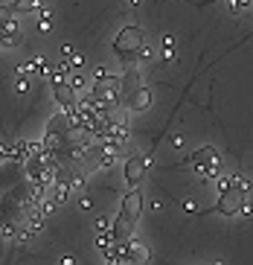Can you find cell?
<instances>
[{"label":"cell","instance_id":"cell-13","mask_svg":"<svg viewBox=\"0 0 253 265\" xmlns=\"http://www.w3.org/2000/svg\"><path fill=\"white\" fill-rule=\"evenodd\" d=\"M96 228H99V233L102 230H111V228H114V222H108V218L102 216V218H96Z\"/></svg>","mask_w":253,"mask_h":265},{"label":"cell","instance_id":"cell-7","mask_svg":"<svg viewBox=\"0 0 253 265\" xmlns=\"http://www.w3.org/2000/svg\"><path fill=\"white\" fill-rule=\"evenodd\" d=\"M55 102H58L64 111H73V108H79V105H76V88H73L70 82L55 84Z\"/></svg>","mask_w":253,"mask_h":265},{"label":"cell","instance_id":"cell-8","mask_svg":"<svg viewBox=\"0 0 253 265\" xmlns=\"http://www.w3.org/2000/svg\"><path fill=\"white\" fill-rule=\"evenodd\" d=\"M149 105H152V90H149V88H137L134 96L128 100V108H131L134 114H143Z\"/></svg>","mask_w":253,"mask_h":265},{"label":"cell","instance_id":"cell-1","mask_svg":"<svg viewBox=\"0 0 253 265\" xmlns=\"http://www.w3.org/2000/svg\"><path fill=\"white\" fill-rule=\"evenodd\" d=\"M140 213H143V196H140V190H131V192L122 198V210H119L117 222H114V228H111V233H114L117 242H128V239H131V228H134V222L140 218Z\"/></svg>","mask_w":253,"mask_h":265},{"label":"cell","instance_id":"cell-14","mask_svg":"<svg viewBox=\"0 0 253 265\" xmlns=\"http://www.w3.org/2000/svg\"><path fill=\"white\" fill-rule=\"evenodd\" d=\"M15 15V9H12V3H9V6H0V18H3V20H9V18Z\"/></svg>","mask_w":253,"mask_h":265},{"label":"cell","instance_id":"cell-12","mask_svg":"<svg viewBox=\"0 0 253 265\" xmlns=\"http://www.w3.org/2000/svg\"><path fill=\"white\" fill-rule=\"evenodd\" d=\"M17 32V24L9 18V20H3V35H15Z\"/></svg>","mask_w":253,"mask_h":265},{"label":"cell","instance_id":"cell-11","mask_svg":"<svg viewBox=\"0 0 253 265\" xmlns=\"http://www.w3.org/2000/svg\"><path fill=\"white\" fill-rule=\"evenodd\" d=\"M38 3H41V0H15V3H12V9H15V12H23V15H26V12H32Z\"/></svg>","mask_w":253,"mask_h":265},{"label":"cell","instance_id":"cell-18","mask_svg":"<svg viewBox=\"0 0 253 265\" xmlns=\"http://www.w3.org/2000/svg\"><path fill=\"white\" fill-rule=\"evenodd\" d=\"M172 146H178V149H181V146H184V137H181V134H175V137H172Z\"/></svg>","mask_w":253,"mask_h":265},{"label":"cell","instance_id":"cell-9","mask_svg":"<svg viewBox=\"0 0 253 265\" xmlns=\"http://www.w3.org/2000/svg\"><path fill=\"white\" fill-rule=\"evenodd\" d=\"M128 260H131V262H146V260H149L146 245H140V242H134V239H128Z\"/></svg>","mask_w":253,"mask_h":265},{"label":"cell","instance_id":"cell-16","mask_svg":"<svg viewBox=\"0 0 253 265\" xmlns=\"http://www.w3.org/2000/svg\"><path fill=\"white\" fill-rule=\"evenodd\" d=\"M0 44H3V47H15V35H3Z\"/></svg>","mask_w":253,"mask_h":265},{"label":"cell","instance_id":"cell-10","mask_svg":"<svg viewBox=\"0 0 253 265\" xmlns=\"http://www.w3.org/2000/svg\"><path fill=\"white\" fill-rule=\"evenodd\" d=\"M122 88H125L122 94L131 100V96H134V90L140 88V82H137V67H128V73H125V82H122Z\"/></svg>","mask_w":253,"mask_h":265},{"label":"cell","instance_id":"cell-3","mask_svg":"<svg viewBox=\"0 0 253 265\" xmlns=\"http://www.w3.org/2000/svg\"><path fill=\"white\" fill-rule=\"evenodd\" d=\"M93 96L102 102V105H117L119 96H122V82H119L117 76H102L93 82Z\"/></svg>","mask_w":253,"mask_h":265},{"label":"cell","instance_id":"cell-2","mask_svg":"<svg viewBox=\"0 0 253 265\" xmlns=\"http://www.w3.org/2000/svg\"><path fill=\"white\" fill-rule=\"evenodd\" d=\"M146 47V35L140 26H125V30H119V35L114 38V50H117L119 58H125V62H131L134 56H140V50Z\"/></svg>","mask_w":253,"mask_h":265},{"label":"cell","instance_id":"cell-15","mask_svg":"<svg viewBox=\"0 0 253 265\" xmlns=\"http://www.w3.org/2000/svg\"><path fill=\"white\" fill-rule=\"evenodd\" d=\"M70 84H73L76 90H82V88H84V76H73V79H70Z\"/></svg>","mask_w":253,"mask_h":265},{"label":"cell","instance_id":"cell-4","mask_svg":"<svg viewBox=\"0 0 253 265\" xmlns=\"http://www.w3.org/2000/svg\"><path fill=\"white\" fill-rule=\"evenodd\" d=\"M245 192H248V186H230V190H224L221 192L219 204H216V210H219L221 216H236L245 210Z\"/></svg>","mask_w":253,"mask_h":265},{"label":"cell","instance_id":"cell-17","mask_svg":"<svg viewBox=\"0 0 253 265\" xmlns=\"http://www.w3.org/2000/svg\"><path fill=\"white\" fill-rule=\"evenodd\" d=\"M26 88H29V84H26V79H20V82L15 84V90H17V94H23V90H26Z\"/></svg>","mask_w":253,"mask_h":265},{"label":"cell","instance_id":"cell-6","mask_svg":"<svg viewBox=\"0 0 253 265\" xmlns=\"http://www.w3.org/2000/svg\"><path fill=\"white\" fill-rule=\"evenodd\" d=\"M146 166H149V160H146L143 154L128 158V160H125V181L128 184H140L143 181V175H146Z\"/></svg>","mask_w":253,"mask_h":265},{"label":"cell","instance_id":"cell-5","mask_svg":"<svg viewBox=\"0 0 253 265\" xmlns=\"http://www.w3.org/2000/svg\"><path fill=\"white\" fill-rule=\"evenodd\" d=\"M189 166H192V169H198L204 178L219 175V154H216V149L204 146V149H198L192 158H189Z\"/></svg>","mask_w":253,"mask_h":265}]
</instances>
